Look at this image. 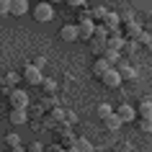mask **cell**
<instances>
[{"mask_svg":"<svg viewBox=\"0 0 152 152\" xmlns=\"http://www.w3.org/2000/svg\"><path fill=\"white\" fill-rule=\"evenodd\" d=\"M67 152H80V150H77V147H72V150H67Z\"/></svg>","mask_w":152,"mask_h":152,"instance_id":"cell-34","label":"cell"},{"mask_svg":"<svg viewBox=\"0 0 152 152\" xmlns=\"http://www.w3.org/2000/svg\"><path fill=\"white\" fill-rule=\"evenodd\" d=\"M26 152H44V144L41 142H31L28 147H26Z\"/></svg>","mask_w":152,"mask_h":152,"instance_id":"cell-28","label":"cell"},{"mask_svg":"<svg viewBox=\"0 0 152 152\" xmlns=\"http://www.w3.org/2000/svg\"><path fill=\"white\" fill-rule=\"evenodd\" d=\"M144 34H150V36H152V21H150V23H144Z\"/></svg>","mask_w":152,"mask_h":152,"instance_id":"cell-33","label":"cell"},{"mask_svg":"<svg viewBox=\"0 0 152 152\" xmlns=\"http://www.w3.org/2000/svg\"><path fill=\"white\" fill-rule=\"evenodd\" d=\"M75 147H77L80 152H96V150H93V144H90V139H85V137H77Z\"/></svg>","mask_w":152,"mask_h":152,"instance_id":"cell-22","label":"cell"},{"mask_svg":"<svg viewBox=\"0 0 152 152\" xmlns=\"http://www.w3.org/2000/svg\"><path fill=\"white\" fill-rule=\"evenodd\" d=\"M26 121H28V113L26 111H10V124L13 126H23Z\"/></svg>","mask_w":152,"mask_h":152,"instance_id":"cell-19","label":"cell"},{"mask_svg":"<svg viewBox=\"0 0 152 152\" xmlns=\"http://www.w3.org/2000/svg\"><path fill=\"white\" fill-rule=\"evenodd\" d=\"M5 144H8L10 150H21V137L18 134H8L5 137Z\"/></svg>","mask_w":152,"mask_h":152,"instance_id":"cell-24","label":"cell"},{"mask_svg":"<svg viewBox=\"0 0 152 152\" xmlns=\"http://www.w3.org/2000/svg\"><path fill=\"white\" fill-rule=\"evenodd\" d=\"M108 70H111V64L106 62L103 57H98L96 62H93V67H90V72H93L96 77H103V75H106V72H108Z\"/></svg>","mask_w":152,"mask_h":152,"instance_id":"cell-14","label":"cell"},{"mask_svg":"<svg viewBox=\"0 0 152 152\" xmlns=\"http://www.w3.org/2000/svg\"><path fill=\"white\" fill-rule=\"evenodd\" d=\"M13 152H26V150H23V147H21V150H13Z\"/></svg>","mask_w":152,"mask_h":152,"instance_id":"cell-35","label":"cell"},{"mask_svg":"<svg viewBox=\"0 0 152 152\" xmlns=\"http://www.w3.org/2000/svg\"><path fill=\"white\" fill-rule=\"evenodd\" d=\"M101 83H103L106 88H119V85H121V75H119V70H116V67H111V70H108L103 77H101Z\"/></svg>","mask_w":152,"mask_h":152,"instance_id":"cell-8","label":"cell"},{"mask_svg":"<svg viewBox=\"0 0 152 152\" xmlns=\"http://www.w3.org/2000/svg\"><path fill=\"white\" fill-rule=\"evenodd\" d=\"M137 44H142V47L152 49V36H150V34H142V36H139V39H137Z\"/></svg>","mask_w":152,"mask_h":152,"instance_id":"cell-26","label":"cell"},{"mask_svg":"<svg viewBox=\"0 0 152 152\" xmlns=\"http://www.w3.org/2000/svg\"><path fill=\"white\" fill-rule=\"evenodd\" d=\"M116 70H119L121 80H134V77H137V70H134V67H132V64H126V62H124V59H121V64H119V67H116Z\"/></svg>","mask_w":152,"mask_h":152,"instance_id":"cell-15","label":"cell"},{"mask_svg":"<svg viewBox=\"0 0 152 152\" xmlns=\"http://www.w3.org/2000/svg\"><path fill=\"white\" fill-rule=\"evenodd\" d=\"M88 47H90V52H93V54H96V59H98V57H103V52L108 49V41H106V39H98V36H93V39L88 41Z\"/></svg>","mask_w":152,"mask_h":152,"instance_id":"cell-9","label":"cell"},{"mask_svg":"<svg viewBox=\"0 0 152 152\" xmlns=\"http://www.w3.org/2000/svg\"><path fill=\"white\" fill-rule=\"evenodd\" d=\"M101 26H106L108 31H119L121 28V13H113V10H108V16H106V21Z\"/></svg>","mask_w":152,"mask_h":152,"instance_id":"cell-11","label":"cell"},{"mask_svg":"<svg viewBox=\"0 0 152 152\" xmlns=\"http://www.w3.org/2000/svg\"><path fill=\"white\" fill-rule=\"evenodd\" d=\"M31 64H34V67H39V70H41V67L47 64V59H44V57H34V59H31Z\"/></svg>","mask_w":152,"mask_h":152,"instance_id":"cell-31","label":"cell"},{"mask_svg":"<svg viewBox=\"0 0 152 152\" xmlns=\"http://www.w3.org/2000/svg\"><path fill=\"white\" fill-rule=\"evenodd\" d=\"M116 116L121 119V124H132V121H137V108L129 103H119L116 106Z\"/></svg>","mask_w":152,"mask_h":152,"instance_id":"cell-4","label":"cell"},{"mask_svg":"<svg viewBox=\"0 0 152 152\" xmlns=\"http://www.w3.org/2000/svg\"><path fill=\"white\" fill-rule=\"evenodd\" d=\"M59 121H64V111L59 108V106H54V108L47 113V119H44V129H57Z\"/></svg>","mask_w":152,"mask_h":152,"instance_id":"cell-6","label":"cell"},{"mask_svg":"<svg viewBox=\"0 0 152 152\" xmlns=\"http://www.w3.org/2000/svg\"><path fill=\"white\" fill-rule=\"evenodd\" d=\"M139 129L150 134V132H152V119H139Z\"/></svg>","mask_w":152,"mask_h":152,"instance_id":"cell-27","label":"cell"},{"mask_svg":"<svg viewBox=\"0 0 152 152\" xmlns=\"http://www.w3.org/2000/svg\"><path fill=\"white\" fill-rule=\"evenodd\" d=\"M88 21H93V16H90V8L77 10V18H75V23H88Z\"/></svg>","mask_w":152,"mask_h":152,"instance_id":"cell-23","label":"cell"},{"mask_svg":"<svg viewBox=\"0 0 152 152\" xmlns=\"http://www.w3.org/2000/svg\"><path fill=\"white\" fill-rule=\"evenodd\" d=\"M62 152H67V150H62Z\"/></svg>","mask_w":152,"mask_h":152,"instance_id":"cell-36","label":"cell"},{"mask_svg":"<svg viewBox=\"0 0 152 152\" xmlns=\"http://www.w3.org/2000/svg\"><path fill=\"white\" fill-rule=\"evenodd\" d=\"M64 121H67V124H75V121H77V113H72V111H64Z\"/></svg>","mask_w":152,"mask_h":152,"instance_id":"cell-32","label":"cell"},{"mask_svg":"<svg viewBox=\"0 0 152 152\" xmlns=\"http://www.w3.org/2000/svg\"><path fill=\"white\" fill-rule=\"evenodd\" d=\"M142 34H144V26H142V23H137V21H129V23H124V36H126L129 41H137Z\"/></svg>","mask_w":152,"mask_h":152,"instance_id":"cell-7","label":"cell"},{"mask_svg":"<svg viewBox=\"0 0 152 152\" xmlns=\"http://www.w3.org/2000/svg\"><path fill=\"white\" fill-rule=\"evenodd\" d=\"M13 83H18V75H5V85H3V88H10ZM10 90H13V88H10Z\"/></svg>","mask_w":152,"mask_h":152,"instance_id":"cell-30","label":"cell"},{"mask_svg":"<svg viewBox=\"0 0 152 152\" xmlns=\"http://www.w3.org/2000/svg\"><path fill=\"white\" fill-rule=\"evenodd\" d=\"M41 90H44L47 96H54V93H57V80H52V77H44V83H41Z\"/></svg>","mask_w":152,"mask_h":152,"instance_id":"cell-21","label":"cell"},{"mask_svg":"<svg viewBox=\"0 0 152 152\" xmlns=\"http://www.w3.org/2000/svg\"><path fill=\"white\" fill-rule=\"evenodd\" d=\"M139 119H152V96H144L139 98Z\"/></svg>","mask_w":152,"mask_h":152,"instance_id":"cell-12","label":"cell"},{"mask_svg":"<svg viewBox=\"0 0 152 152\" xmlns=\"http://www.w3.org/2000/svg\"><path fill=\"white\" fill-rule=\"evenodd\" d=\"M8 103H10V111H26V108H28V93L13 88L10 96H8Z\"/></svg>","mask_w":152,"mask_h":152,"instance_id":"cell-2","label":"cell"},{"mask_svg":"<svg viewBox=\"0 0 152 152\" xmlns=\"http://www.w3.org/2000/svg\"><path fill=\"white\" fill-rule=\"evenodd\" d=\"M21 77H23L26 85H41V83H44V75H41V70H39V67H34V64H26Z\"/></svg>","mask_w":152,"mask_h":152,"instance_id":"cell-3","label":"cell"},{"mask_svg":"<svg viewBox=\"0 0 152 152\" xmlns=\"http://www.w3.org/2000/svg\"><path fill=\"white\" fill-rule=\"evenodd\" d=\"M28 10H31L28 0H13V16H26Z\"/></svg>","mask_w":152,"mask_h":152,"instance_id":"cell-18","label":"cell"},{"mask_svg":"<svg viewBox=\"0 0 152 152\" xmlns=\"http://www.w3.org/2000/svg\"><path fill=\"white\" fill-rule=\"evenodd\" d=\"M31 16L36 23H49L54 18V8H52V3H36L31 8Z\"/></svg>","mask_w":152,"mask_h":152,"instance_id":"cell-1","label":"cell"},{"mask_svg":"<svg viewBox=\"0 0 152 152\" xmlns=\"http://www.w3.org/2000/svg\"><path fill=\"white\" fill-rule=\"evenodd\" d=\"M75 142H77V137L72 134V132L59 134V144H62V150H72V147H75Z\"/></svg>","mask_w":152,"mask_h":152,"instance_id":"cell-17","label":"cell"},{"mask_svg":"<svg viewBox=\"0 0 152 152\" xmlns=\"http://www.w3.org/2000/svg\"><path fill=\"white\" fill-rule=\"evenodd\" d=\"M103 59L111 64V67H119V64H121V52H116V49H106Z\"/></svg>","mask_w":152,"mask_h":152,"instance_id":"cell-16","label":"cell"},{"mask_svg":"<svg viewBox=\"0 0 152 152\" xmlns=\"http://www.w3.org/2000/svg\"><path fill=\"white\" fill-rule=\"evenodd\" d=\"M96 28H98V23H93V21H88V23H77V31H80V39L83 41L93 39V36H96Z\"/></svg>","mask_w":152,"mask_h":152,"instance_id":"cell-10","label":"cell"},{"mask_svg":"<svg viewBox=\"0 0 152 152\" xmlns=\"http://www.w3.org/2000/svg\"><path fill=\"white\" fill-rule=\"evenodd\" d=\"M137 52V41H126V47H124V54H134Z\"/></svg>","mask_w":152,"mask_h":152,"instance_id":"cell-29","label":"cell"},{"mask_svg":"<svg viewBox=\"0 0 152 152\" xmlns=\"http://www.w3.org/2000/svg\"><path fill=\"white\" fill-rule=\"evenodd\" d=\"M103 126H106V129H119V126H121V119L113 113V116H108V119L103 121Z\"/></svg>","mask_w":152,"mask_h":152,"instance_id":"cell-25","label":"cell"},{"mask_svg":"<svg viewBox=\"0 0 152 152\" xmlns=\"http://www.w3.org/2000/svg\"><path fill=\"white\" fill-rule=\"evenodd\" d=\"M113 113H116V108H113L111 103H101V106H98V119H101V121H106L108 116H113Z\"/></svg>","mask_w":152,"mask_h":152,"instance_id":"cell-20","label":"cell"},{"mask_svg":"<svg viewBox=\"0 0 152 152\" xmlns=\"http://www.w3.org/2000/svg\"><path fill=\"white\" fill-rule=\"evenodd\" d=\"M90 16H93V23H103L106 21V16H108V10L103 8V5H98V3H93V5H90Z\"/></svg>","mask_w":152,"mask_h":152,"instance_id":"cell-13","label":"cell"},{"mask_svg":"<svg viewBox=\"0 0 152 152\" xmlns=\"http://www.w3.org/2000/svg\"><path fill=\"white\" fill-rule=\"evenodd\" d=\"M59 39H62L64 44H72V41H77V39H80L77 23H64L62 28H59Z\"/></svg>","mask_w":152,"mask_h":152,"instance_id":"cell-5","label":"cell"}]
</instances>
